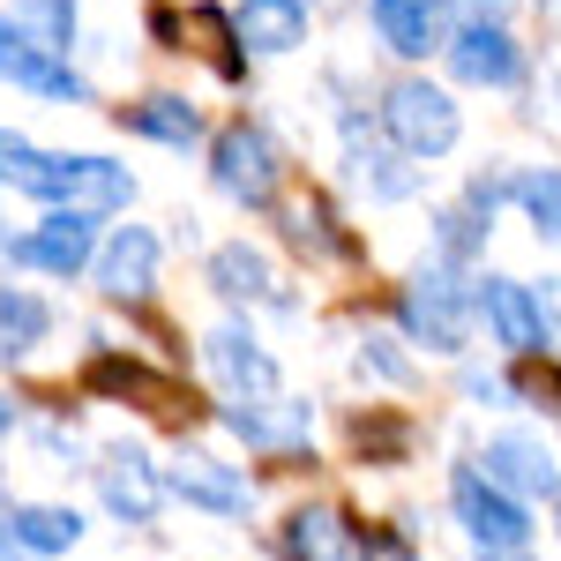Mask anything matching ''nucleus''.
<instances>
[{
	"label": "nucleus",
	"instance_id": "1",
	"mask_svg": "<svg viewBox=\"0 0 561 561\" xmlns=\"http://www.w3.org/2000/svg\"><path fill=\"white\" fill-rule=\"evenodd\" d=\"M0 180L15 187V195H38L45 210H128L135 203V180L128 165H113V158H90V150H38V142H23V135L0 128Z\"/></svg>",
	"mask_w": 561,
	"mask_h": 561
},
{
	"label": "nucleus",
	"instance_id": "2",
	"mask_svg": "<svg viewBox=\"0 0 561 561\" xmlns=\"http://www.w3.org/2000/svg\"><path fill=\"white\" fill-rule=\"evenodd\" d=\"M472 314H479V285H465L449 262L412 270V285L397 293V322H404V337L427 345V352H465Z\"/></svg>",
	"mask_w": 561,
	"mask_h": 561
},
{
	"label": "nucleus",
	"instance_id": "3",
	"mask_svg": "<svg viewBox=\"0 0 561 561\" xmlns=\"http://www.w3.org/2000/svg\"><path fill=\"white\" fill-rule=\"evenodd\" d=\"M382 135H389V150H404L412 165H434V158L457 150L465 121H457V98H449L442 83H427V76H397V83L382 90Z\"/></svg>",
	"mask_w": 561,
	"mask_h": 561
},
{
	"label": "nucleus",
	"instance_id": "4",
	"mask_svg": "<svg viewBox=\"0 0 561 561\" xmlns=\"http://www.w3.org/2000/svg\"><path fill=\"white\" fill-rule=\"evenodd\" d=\"M449 510H457L465 539H472L486 561H510V554L531 547V510H524L510 486H494L479 465H457V472H449Z\"/></svg>",
	"mask_w": 561,
	"mask_h": 561
},
{
	"label": "nucleus",
	"instance_id": "5",
	"mask_svg": "<svg viewBox=\"0 0 561 561\" xmlns=\"http://www.w3.org/2000/svg\"><path fill=\"white\" fill-rule=\"evenodd\" d=\"M210 180H217V195H232L240 210H270V203H277V180H285V158H277L270 128H255V121L217 128V142H210Z\"/></svg>",
	"mask_w": 561,
	"mask_h": 561
},
{
	"label": "nucleus",
	"instance_id": "6",
	"mask_svg": "<svg viewBox=\"0 0 561 561\" xmlns=\"http://www.w3.org/2000/svg\"><path fill=\"white\" fill-rule=\"evenodd\" d=\"M165 486L187 510H203L217 524H240L255 510V479L240 472V465H225V457H210V449H180L173 465H165Z\"/></svg>",
	"mask_w": 561,
	"mask_h": 561
},
{
	"label": "nucleus",
	"instance_id": "7",
	"mask_svg": "<svg viewBox=\"0 0 561 561\" xmlns=\"http://www.w3.org/2000/svg\"><path fill=\"white\" fill-rule=\"evenodd\" d=\"M8 262L45 270V277H83L98 262V217L90 210H45L23 240H8Z\"/></svg>",
	"mask_w": 561,
	"mask_h": 561
},
{
	"label": "nucleus",
	"instance_id": "8",
	"mask_svg": "<svg viewBox=\"0 0 561 561\" xmlns=\"http://www.w3.org/2000/svg\"><path fill=\"white\" fill-rule=\"evenodd\" d=\"M479 314H486L494 345L510 352V359H539V352L554 345L547 300H539L531 285H517V277H479Z\"/></svg>",
	"mask_w": 561,
	"mask_h": 561
},
{
	"label": "nucleus",
	"instance_id": "9",
	"mask_svg": "<svg viewBox=\"0 0 561 561\" xmlns=\"http://www.w3.org/2000/svg\"><path fill=\"white\" fill-rule=\"evenodd\" d=\"M0 83L31 90V98H53V105H83L90 83L60 60V53H45L38 38H23V23L15 15H0Z\"/></svg>",
	"mask_w": 561,
	"mask_h": 561
},
{
	"label": "nucleus",
	"instance_id": "10",
	"mask_svg": "<svg viewBox=\"0 0 561 561\" xmlns=\"http://www.w3.org/2000/svg\"><path fill=\"white\" fill-rule=\"evenodd\" d=\"M90 472H98V494H105V510H113L121 524H158L165 494H173V486H165V472H158L135 442H113Z\"/></svg>",
	"mask_w": 561,
	"mask_h": 561
},
{
	"label": "nucleus",
	"instance_id": "11",
	"mask_svg": "<svg viewBox=\"0 0 561 561\" xmlns=\"http://www.w3.org/2000/svg\"><path fill=\"white\" fill-rule=\"evenodd\" d=\"M203 359H210L217 389L232 397V404H262V397H277V359L262 352V337L248 322H225L203 337Z\"/></svg>",
	"mask_w": 561,
	"mask_h": 561
},
{
	"label": "nucleus",
	"instance_id": "12",
	"mask_svg": "<svg viewBox=\"0 0 561 561\" xmlns=\"http://www.w3.org/2000/svg\"><path fill=\"white\" fill-rule=\"evenodd\" d=\"M479 472L494 486H510L517 502H561V457L547 442H531V434H494L479 449Z\"/></svg>",
	"mask_w": 561,
	"mask_h": 561
},
{
	"label": "nucleus",
	"instance_id": "13",
	"mask_svg": "<svg viewBox=\"0 0 561 561\" xmlns=\"http://www.w3.org/2000/svg\"><path fill=\"white\" fill-rule=\"evenodd\" d=\"M449 68H457V83L517 90L524 83V45L510 38V23H457V38H449Z\"/></svg>",
	"mask_w": 561,
	"mask_h": 561
},
{
	"label": "nucleus",
	"instance_id": "14",
	"mask_svg": "<svg viewBox=\"0 0 561 561\" xmlns=\"http://www.w3.org/2000/svg\"><path fill=\"white\" fill-rule=\"evenodd\" d=\"M98 293L121 307H142L158 293V232L150 225H121L105 248H98Z\"/></svg>",
	"mask_w": 561,
	"mask_h": 561
},
{
	"label": "nucleus",
	"instance_id": "15",
	"mask_svg": "<svg viewBox=\"0 0 561 561\" xmlns=\"http://www.w3.org/2000/svg\"><path fill=\"white\" fill-rule=\"evenodd\" d=\"M217 420H225V427L240 434L248 449H270V457H293V449H307V427H314V404H307V397H262V404H225Z\"/></svg>",
	"mask_w": 561,
	"mask_h": 561
},
{
	"label": "nucleus",
	"instance_id": "16",
	"mask_svg": "<svg viewBox=\"0 0 561 561\" xmlns=\"http://www.w3.org/2000/svg\"><path fill=\"white\" fill-rule=\"evenodd\" d=\"M277 554L285 561H359V524H352L337 502H307V510L285 517Z\"/></svg>",
	"mask_w": 561,
	"mask_h": 561
},
{
	"label": "nucleus",
	"instance_id": "17",
	"mask_svg": "<svg viewBox=\"0 0 561 561\" xmlns=\"http://www.w3.org/2000/svg\"><path fill=\"white\" fill-rule=\"evenodd\" d=\"M83 389H98V397H121V404H142V412H173V397H180V389L165 382V375H150L135 352H90Z\"/></svg>",
	"mask_w": 561,
	"mask_h": 561
},
{
	"label": "nucleus",
	"instance_id": "18",
	"mask_svg": "<svg viewBox=\"0 0 561 561\" xmlns=\"http://www.w3.org/2000/svg\"><path fill=\"white\" fill-rule=\"evenodd\" d=\"M367 23L397 60H427L442 45V0H367Z\"/></svg>",
	"mask_w": 561,
	"mask_h": 561
},
{
	"label": "nucleus",
	"instance_id": "19",
	"mask_svg": "<svg viewBox=\"0 0 561 561\" xmlns=\"http://www.w3.org/2000/svg\"><path fill=\"white\" fill-rule=\"evenodd\" d=\"M121 128L142 135V142H165V150H187V142H203V113L180 90H150V98L121 105Z\"/></svg>",
	"mask_w": 561,
	"mask_h": 561
},
{
	"label": "nucleus",
	"instance_id": "20",
	"mask_svg": "<svg viewBox=\"0 0 561 561\" xmlns=\"http://www.w3.org/2000/svg\"><path fill=\"white\" fill-rule=\"evenodd\" d=\"M203 277H210V293H217V300H277L270 255H262V248H248V240H225V248H210ZM277 307H285V300H277Z\"/></svg>",
	"mask_w": 561,
	"mask_h": 561
},
{
	"label": "nucleus",
	"instance_id": "21",
	"mask_svg": "<svg viewBox=\"0 0 561 561\" xmlns=\"http://www.w3.org/2000/svg\"><path fill=\"white\" fill-rule=\"evenodd\" d=\"M232 23H240L248 53H293V45H307V0H240Z\"/></svg>",
	"mask_w": 561,
	"mask_h": 561
},
{
	"label": "nucleus",
	"instance_id": "22",
	"mask_svg": "<svg viewBox=\"0 0 561 561\" xmlns=\"http://www.w3.org/2000/svg\"><path fill=\"white\" fill-rule=\"evenodd\" d=\"M285 240H293L307 262H352V255H359V240L337 225V210H330L322 195H307V203L285 210Z\"/></svg>",
	"mask_w": 561,
	"mask_h": 561
},
{
	"label": "nucleus",
	"instance_id": "23",
	"mask_svg": "<svg viewBox=\"0 0 561 561\" xmlns=\"http://www.w3.org/2000/svg\"><path fill=\"white\" fill-rule=\"evenodd\" d=\"M8 531H15V547L31 561H45V554H68V547L83 539V517L60 510V502H15V510H8Z\"/></svg>",
	"mask_w": 561,
	"mask_h": 561
},
{
	"label": "nucleus",
	"instance_id": "24",
	"mask_svg": "<svg viewBox=\"0 0 561 561\" xmlns=\"http://www.w3.org/2000/svg\"><path fill=\"white\" fill-rule=\"evenodd\" d=\"M53 330V307L23 285H0V359H31Z\"/></svg>",
	"mask_w": 561,
	"mask_h": 561
},
{
	"label": "nucleus",
	"instance_id": "25",
	"mask_svg": "<svg viewBox=\"0 0 561 561\" xmlns=\"http://www.w3.org/2000/svg\"><path fill=\"white\" fill-rule=\"evenodd\" d=\"M352 165H359L367 187H375V203H412V195H420V180H427L404 150H359Z\"/></svg>",
	"mask_w": 561,
	"mask_h": 561
},
{
	"label": "nucleus",
	"instance_id": "26",
	"mask_svg": "<svg viewBox=\"0 0 561 561\" xmlns=\"http://www.w3.org/2000/svg\"><path fill=\"white\" fill-rule=\"evenodd\" d=\"M15 23H23V38H38L45 53H76V0H23L15 8Z\"/></svg>",
	"mask_w": 561,
	"mask_h": 561
},
{
	"label": "nucleus",
	"instance_id": "27",
	"mask_svg": "<svg viewBox=\"0 0 561 561\" xmlns=\"http://www.w3.org/2000/svg\"><path fill=\"white\" fill-rule=\"evenodd\" d=\"M517 203H524V217L539 225V240H554V248H561V173L531 165V173L517 180Z\"/></svg>",
	"mask_w": 561,
	"mask_h": 561
},
{
	"label": "nucleus",
	"instance_id": "28",
	"mask_svg": "<svg viewBox=\"0 0 561 561\" xmlns=\"http://www.w3.org/2000/svg\"><path fill=\"white\" fill-rule=\"evenodd\" d=\"M352 442H359V457H367V465H404L412 427H404V420H352Z\"/></svg>",
	"mask_w": 561,
	"mask_h": 561
},
{
	"label": "nucleus",
	"instance_id": "29",
	"mask_svg": "<svg viewBox=\"0 0 561 561\" xmlns=\"http://www.w3.org/2000/svg\"><path fill=\"white\" fill-rule=\"evenodd\" d=\"M486 232H494V225H479V217L465 210V203H457V210H442V217H434V248H442V262H449V270H457V262L472 255V248L486 240Z\"/></svg>",
	"mask_w": 561,
	"mask_h": 561
},
{
	"label": "nucleus",
	"instance_id": "30",
	"mask_svg": "<svg viewBox=\"0 0 561 561\" xmlns=\"http://www.w3.org/2000/svg\"><path fill=\"white\" fill-rule=\"evenodd\" d=\"M359 367H375V375H382V382H412V359H404V352H397V337H367V345H359Z\"/></svg>",
	"mask_w": 561,
	"mask_h": 561
},
{
	"label": "nucleus",
	"instance_id": "31",
	"mask_svg": "<svg viewBox=\"0 0 561 561\" xmlns=\"http://www.w3.org/2000/svg\"><path fill=\"white\" fill-rule=\"evenodd\" d=\"M359 561H420V547H412L404 531H389V524H375V531L359 539Z\"/></svg>",
	"mask_w": 561,
	"mask_h": 561
},
{
	"label": "nucleus",
	"instance_id": "32",
	"mask_svg": "<svg viewBox=\"0 0 561 561\" xmlns=\"http://www.w3.org/2000/svg\"><path fill=\"white\" fill-rule=\"evenodd\" d=\"M442 8H457L465 23H510V8H517V0H442Z\"/></svg>",
	"mask_w": 561,
	"mask_h": 561
},
{
	"label": "nucleus",
	"instance_id": "33",
	"mask_svg": "<svg viewBox=\"0 0 561 561\" xmlns=\"http://www.w3.org/2000/svg\"><path fill=\"white\" fill-rule=\"evenodd\" d=\"M8 434H15V404L0 397V442H8Z\"/></svg>",
	"mask_w": 561,
	"mask_h": 561
},
{
	"label": "nucleus",
	"instance_id": "34",
	"mask_svg": "<svg viewBox=\"0 0 561 561\" xmlns=\"http://www.w3.org/2000/svg\"><path fill=\"white\" fill-rule=\"evenodd\" d=\"M554 8H561V0H554Z\"/></svg>",
	"mask_w": 561,
	"mask_h": 561
}]
</instances>
